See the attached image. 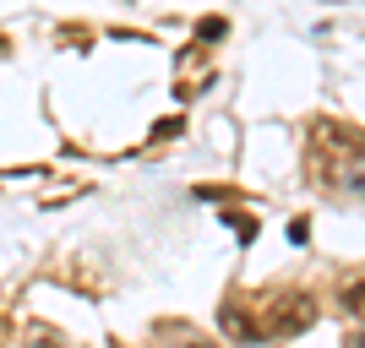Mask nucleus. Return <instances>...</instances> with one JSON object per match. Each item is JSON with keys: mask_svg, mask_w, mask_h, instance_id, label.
<instances>
[{"mask_svg": "<svg viewBox=\"0 0 365 348\" xmlns=\"http://www.w3.org/2000/svg\"><path fill=\"white\" fill-rule=\"evenodd\" d=\"M317 327V300L311 294H278L267 305V321H262V337H300Z\"/></svg>", "mask_w": 365, "mask_h": 348, "instance_id": "1", "label": "nucleus"}, {"mask_svg": "<svg viewBox=\"0 0 365 348\" xmlns=\"http://www.w3.org/2000/svg\"><path fill=\"white\" fill-rule=\"evenodd\" d=\"M354 348H365V332H360V337H354Z\"/></svg>", "mask_w": 365, "mask_h": 348, "instance_id": "5", "label": "nucleus"}, {"mask_svg": "<svg viewBox=\"0 0 365 348\" xmlns=\"http://www.w3.org/2000/svg\"><path fill=\"white\" fill-rule=\"evenodd\" d=\"M28 348H61V337L49 332V327H33V332H28Z\"/></svg>", "mask_w": 365, "mask_h": 348, "instance_id": "4", "label": "nucleus"}, {"mask_svg": "<svg viewBox=\"0 0 365 348\" xmlns=\"http://www.w3.org/2000/svg\"><path fill=\"white\" fill-rule=\"evenodd\" d=\"M185 348H213V343H185Z\"/></svg>", "mask_w": 365, "mask_h": 348, "instance_id": "6", "label": "nucleus"}, {"mask_svg": "<svg viewBox=\"0 0 365 348\" xmlns=\"http://www.w3.org/2000/svg\"><path fill=\"white\" fill-rule=\"evenodd\" d=\"M338 305H344V316L365 321V283H349V288H344V300H338Z\"/></svg>", "mask_w": 365, "mask_h": 348, "instance_id": "3", "label": "nucleus"}, {"mask_svg": "<svg viewBox=\"0 0 365 348\" xmlns=\"http://www.w3.org/2000/svg\"><path fill=\"white\" fill-rule=\"evenodd\" d=\"M224 332L235 337V343H257V337H262V321L245 316L240 305H224Z\"/></svg>", "mask_w": 365, "mask_h": 348, "instance_id": "2", "label": "nucleus"}]
</instances>
